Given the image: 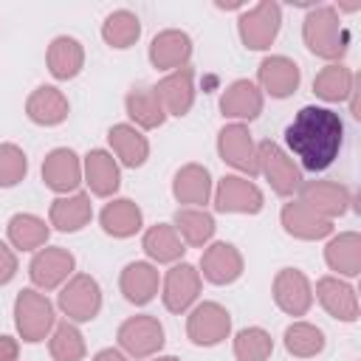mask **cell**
<instances>
[{
  "mask_svg": "<svg viewBox=\"0 0 361 361\" xmlns=\"http://www.w3.org/2000/svg\"><path fill=\"white\" fill-rule=\"evenodd\" d=\"M274 353V341L262 327H245L234 336L237 361H268Z\"/></svg>",
  "mask_w": 361,
  "mask_h": 361,
  "instance_id": "cell-39",
  "label": "cell"
},
{
  "mask_svg": "<svg viewBox=\"0 0 361 361\" xmlns=\"http://www.w3.org/2000/svg\"><path fill=\"white\" fill-rule=\"evenodd\" d=\"M155 96L164 107V113H172V116H186L192 102H195V85H192V68H178L172 71L166 79H161L155 87Z\"/></svg>",
  "mask_w": 361,
  "mask_h": 361,
  "instance_id": "cell-15",
  "label": "cell"
},
{
  "mask_svg": "<svg viewBox=\"0 0 361 361\" xmlns=\"http://www.w3.org/2000/svg\"><path fill=\"white\" fill-rule=\"evenodd\" d=\"M85 180H87L93 195H99V197L113 195L118 189V183H121L116 158L110 152H104V149L87 152V158H85Z\"/></svg>",
  "mask_w": 361,
  "mask_h": 361,
  "instance_id": "cell-24",
  "label": "cell"
},
{
  "mask_svg": "<svg viewBox=\"0 0 361 361\" xmlns=\"http://www.w3.org/2000/svg\"><path fill=\"white\" fill-rule=\"evenodd\" d=\"M214 209L217 212H240V214H257L262 209V192L248 180L237 175H226L217 183L214 192Z\"/></svg>",
  "mask_w": 361,
  "mask_h": 361,
  "instance_id": "cell-11",
  "label": "cell"
},
{
  "mask_svg": "<svg viewBox=\"0 0 361 361\" xmlns=\"http://www.w3.org/2000/svg\"><path fill=\"white\" fill-rule=\"evenodd\" d=\"M90 197L85 192H73L71 197H56L51 203V226L59 231H79L90 220Z\"/></svg>",
  "mask_w": 361,
  "mask_h": 361,
  "instance_id": "cell-28",
  "label": "cell"
},
{
  "mask_svg": "<svg viewBox=\"0 0 361 361\" xmlns=\"http://www.w3.org/2000/svg\"><path fill=\"white\" fill-rule=\"evenodd\" d=\"M71 271H73V254L65 248H42L34 254V259L28 265L31 282L42 290L56 288L62 279H68Z\"/></svg>",
  "mask_w": 361,
  "mask_h": 361,
  "instance_id": "cell-16",
  "label": "cell"
},
{
  "mask_svg": "<svg viewBox=\"0 0 361 361\" xmlns=\"http://www.w3.org/2000/svg\"><path fill=\"white\" fill-rule=\"evenodd\" d=\"M127 116L144 130L161 127L164 118H166V113H164V107H161V102H158L152 87H133L127 93Z\"/></svg>",
  "mask_w": 361,
  "mask_h": 361,
  "instance_id": "cell-32",
  "label": "cell"
},
{
  "mask_svg": "<svg viewBox=\"0 0 361 361\" xmlns=\"http://www.w3.org/2000/svg\"><path fill=\"white\" fill-rule=\"evenodd\" d=\"M152 361H180V358H175V355H164V358H152Z\"/></svg>",
  "mask_w": 361,
  "mask_h": 361,
  "instance_id": "cell-45",
  "label": "cell"
},
{
  "mask_svg": "<svg viewBox=\"0 0 361 361\" xmlns=\"http://www.w3.org/2000/svg\"><path fill=\"white\" fill-rule=\"evenodd\" d=\"M138 34H141V23H138V17H135L133 11H127V8L113 11V14L104 20V25H102V37H104V42L113 45V48H130V45L138 39Z\"/></svg>",
  "mask_w": 361,
  "mask_h": 361,
  "instance_id": "cell-36",
  "label": "cell"
},
{
  "mask_svg": "<svg viewBox=\"0 0 361 361\" xmlns=\"http://www.w3.org/2000/svg\"><path fill=\"white\" fill-rule=\"evenodd\" d=\"M42 180L54 192H73L82 183V166L76 152L68 147L51 149L42 161Z\"/></svg>",
  "mask_w": 361,
  "mask_h": 361,
  "instance_id": "cell-13",
  "label": "cell"
},
{
  "mask_svg": "<svg viewBox=\"0 0 361 361\" xmlns=\"http://www.w3.org/2000/svg\"><path fill=\"white\" fill-rule=\"evenodd\" d=\"M14 322H17L23 341H42L48 336V330L54 327V305L42 293L25 288L17 293Z\"/></svg>",
  "mask_w": 361,
  "mask_h": 361,
  "instance_id": "cell-3",
  "label": "cell"
},
{
  "mask_svg": "<svg viewBox=\"0 0 361 361\" xmlns=\"http://www.w3.org/2000/svg\"><path fill=\"white\" fill-rule=\"evenodd\" d=\"M299 200L307 209H313L316 214L330 220V217L347 212V206L353 203V195L347 186L333 183V180H307L299 186Z\"/></svg>",
  "mask_w": 361,
  "mask_h": 361,
  "instance_id": "cell-10",
  "label": "cell"
},
{
  "mask_svg": "<svg viewBox=\"0 0 361 361\" xmlns=\"http://www.w3.org/2000/svg\"><path fill=\"white\" fill-rule=\"evenodd\" d=\"M85 51L73 37H56L48 45V71L56 79H73L82 71Z\"/></svg>",
  "mask_w": 361,
  "mask_h": 361,
  "instance_id": "cell-29",
  "label": "cell"
},
{
  "mask_svg": "<svg viewBox=\"0 0 361 361\" xmlns=\"http://www.w3.org/2000/svg\"><path fill=\"white\" fill-rule=\"evenodd\" d=\"M324 259L333 271L344 276H355L361 271V237L355 231H344L333 237L324 248Z\"/></svg>",
  "mask_w": 361,
  "mask_h": 361,
  "instance_id": "cell-27",
  "label": "cell"
},
{
  "mask_svg": "<svg viewBox=\"0 0 361 361\" xmlns=\"http://www.w3.org/2000/svg\"><path fill=\"white\" fill-rule=\"evenodd\" d=\"M274 299L288 316H305L310 302H313V290H310L307 276L296 268H282L274 279Z\"/></svg>",
  "mask_w": 361,
  "mask_h": 361,
  "instance_id": "cell-12",
  "label": "cell"
},
{
  "mask_svg": "<svg viewBox=\"0 0 361 361\" xmlns=\"http://www.w3.org/2000/svg\"><path fill=\"white\" fill-rule=\"evenodd\" d=\"M121 293L133 305H147L158 293V271L149 262H130L121 271Z\"/></svg>",
  "mask_w": 361,
  "mask_h": 361,
  "instance_id": "cell-26",
  "label": "cell"
},
{
  "mask_svg": "<svg viewBox=\"0 0 361 361\" xmlns=\"http://www.w3.org/2000/svg\"><path fill=\"white\" fill-rule=\"evenodd\" d=\"M305 45L322 59H338L347 51V31L333 6H319L305 17L302 25Z\"/></svg>",
  "mask_w": 361,
  "mask_h": 361,
  "instance_id": "cell-2",
  "label": "cell"
},
{
  "mask_svg": "<svg viewBox=\"0 0 361 361\" xmlns=\"http://www.w3.org/2000/svg\"><path fill=\"white\" fill-rule=\"evenodd\" d=\"M48 350H51L54 361H82L85 358V338L71 322H59L54 336H51Z\"/></svg>",
  "mask_w": 361,
  "mask_h": 361,
  "instance_id": "cell-40",
  "label": "cell"
},
{
  "mask_svg": "<svg viewBox=\"0 0 361 361\" xmlns=\"http://www.w3.org/2000/svg\"><path fill=\"white\" fill-rule=\"evenodd\" d=\"M279 23H282V8L274 0H262L254 8H248L240 17V39L245 48L251 51H265L276 34H279Z\"/></svg>",
  "mask_w": 361,
  "mask_h": 361,
  "instance_id": "cell-4",
  "label": "cell"
},
{
  "mask_svg": "<svg viewBox=\"0 0 361 361\" xmlns=\"http://www.w3.org/2000/svg\"><path fill=\"white\" fill-rule=\"evenodd\" d=\"M141 245H144V251L155 262H175L186 251L183 243H180V237H178V231H175V226H166V223H158V226L147 228Z\"/></svg>",
  "mask_w": 361,
  "mask_h": 361,
  "instance_id": "cell-33",
  "label": "cell"
},
{
  "mask_svg": "<svg viewBox=\"0 0 361 361\" xmlns=\"http://www.w3.org/2000/svg\"><path fill=\"white\" fill-rule=\"evenodd\" d=\"M17 353H20L17 341L11 336H0V361H14Z\"/></svg>",
  "mask_w": 361,
  "mask_h": 361,
  "instance_id": "cell-43",
  "label": "cell"
},
{
  "mask_svg": "<svg viewBox=\"0 0 361 361\" xmlns=\"http://www.w3.org/2000/svg\"><path fill=\"white\" fill-rule=\"evenodd\" d=\"M257 164H259V172L268 178V183L276 195L288 197L302 186V169L282 152L279 144L262 141L257 147Z\"/></svg>",
  "mask_w": 361,
  "mask_h": 361,
  "instance_id": "cell-5",
  "label": "cell"
},
{
  "mask_svg": "<svg viewBox=\"0 0 361 361\" xmlns=\"http://www.w3.org/2000/svg\"><path fill=\"white\" fill-rule=\"evenodd\" d=\"M200 293V271L195 265L180 262L175 265L164 279V305L172 313H183Z\"/></svg>",
  "mask_w": 361,
  "mask_h": 361,
  "instance_id": "cell-14",
  "label": "cell"
},
{
  "mask_svg": "<svg viewBox=\"0 0 361 361\" xmlns=\"http://www.w3.org/2000/svg\"><path fill=\"white\" fill-rule=\"evenodd\" d=\"M172 192L178 197V203H189V206H203L209 203V195H212V178H209V169L200 166V164H186L175 172V180H172Z\"/></svg>",
  "mask_w": 361,
  "mask_h": 361,
  "instance_id": "cell-23",
  "label": "cell"
},
{
  "mask_svg": "<svg viewBox=\"0 0 361 361\" xmlns=\"http://www.w3.org/2000/svg\"><path fill=\"white\" fill-rule=\"evenodd\" d=\"M14 274H17V257L6 243H0V285H6Z\"/></svg>",
  "mask_w": 361,
  "mask_h": 361,
  "instance_id": "cell-42",
  "label": "cell"
},
{
  "mask_svg": "<svg viewBox=\"0 0 361 361\" xmlns=\"http://www.w3.org/2000/svg\"><path fill=\"white\" fill-rule=\"evenodd\" d=\"M220 110L228 118H257L262 113V93L254 82L237 79L220 96Z\"/></svg>",
  "mask_w": 361,
  "mask_h": 361,
  "instance_id": "cell-22",
  "label": "cell"
},
{
  "mask_svg": "<svg viewBox=\"0 0 361 361\" xmlns=\"http://www.w3.org/2000/svg\"><path fill=\"white\" fill-rule=\"evenodd\" d=\"M189 56H192V39L178 28L161 31L149 45V62L158 71H178L186 65Z\"/></svg>",
  "mask_w": 361,
  "mask_h": 361,
  "instance_id": "cell-17",
  "label": "cell"
},
{
  "mask_svg": "<svg viewBox=\"0 0 361 361\" xmlns=\"http://www.w3.org/2000/svg\"><path fill=\"white\" fill-rule=\"evenodd\" d=\"M99 220H102V228L107 234H113V237H130V234H135L141 228V220L144 217H141V209L133 200L121 197V200L107 203L102 209Z\"/></svg>",
  "mask_w": 361,
  "mask_h": 361,
  "instance_id": "cell-31",
  "label": "cell"
},
{
  "mask_svg": "<svg viewBox=\"0 0 361 361\" xmlns=\"http://www.w3.org/2000/svg\"><path fill=\"white\" fill-rule=\"evenodd\" d=\"M175 231H180V237L189 245H203L214 234V220L203 209H178L175 212Z\"/></svg>",
  "mask_w": 361,
  "mask_h": 361,
  "instance_id": "cell-35",
  "label": "cell"
},
{
  "mask_svg": "<svg viewBox=\"0 0 361 361\" xmlns=\"http://www.w3.org/2000/svg\"><path fill=\"white\" fill-rule=\"evenodd\" d=\"M228 330H231V316L217 302L197 305L186 319V336L200 347H212V344L223 341L228 336Z\"/></svg>",
  "mask_w": 361,
  "mask_h": 361,
  "instance_id": "cell-7",
  "label": "cell"
},
{
  "mask_svg": "<svg viewBox=\"0 0 361 361\" xmlns=\"http://www.w3.org/2000/svg\"><path fill=\"white\" fill-rule=\"evenodd\" d=\"M59 307L73 322H90L96 319L102 307V290L99 282L87 274H76L62 290H59Z\"/></svg>",
  "mask_w": 361,
  "mask_h": 361,
  "instance_id": "cell-6",
  "label": "cell"
},
{
  "mask_svg": "<svg viewBox=\"0 0 361 361\" xmlns=\"http://www.w3.org/2000/svg\"><path fill=\"white\" fill-rule=\"evenodd\" d=\"M341 141H344V124H341L338 113H333L327 107H316V104L302 107L285 130L288 149L310 172L327 169L338 158Z\"/></svg>",
  "mask_w": 361,
  "mask_h": 361,
  "instance_id": "cell-1",
  "label": "cell"
},
{
  "mask_svg": "<svg viewBox=\"0 0 361 361\" xmlns=\"http://www.w3.org/2000/svg\"><path fill=\"white\" fill-rule=\"evenodd\" d=\"M257 76H259V85H262L274 99L290 96V93L299 87V79H302L299 65H296L293 59H288V56H265V59L259 62Z\"/></svg>",
  "mask_w": 361,
  "mask_h": 361,
  "instance_id": "cell-19",
  "label": "cell"
},
{
  "mask_svg": "<svg viewBox=\"0 0 361 361\" xmlns=\"http://www.w3.org/2000/svg\"><path fill=\"white\" fill-rule=\"evenodd\" d=\"M107 141H110L113 152L121 158L124 166H141V164L147 161L149 144H147V138H144L135 127H130V124H116V127H110Z\"/></svg>",
  "mask_w": 361,
  "mask_h": 361,
  "instance_id": "cell-30",
  "label": "cell"
},
{
  "mask_svg": "<svg viewBox=\"0 0 361 361\" xmlns=\"http://www.w3.org/2000/svg\"><path fill=\"white\" fill-rule=\"evenodd\" d=\"M116 338L133 358H147L164 347V327L155 316H133L121 322Z\"/></svg>",
  "mask_w": 361,
  "mask_h": 361,
  "instance_id": "cell-8",
  "label": "cell"
},
{
  "mask_svg": "<svg viewBox=\"0 0 361 361\" xmlns=\"http://www.w3.org/2000/svg\"><path fill=\"white\" fill-rule=\"evenodd\" d=\"M93 361H127V358H124L118 350H113V347H110V350H102V353H96V358H93Z\"/></svg>",
  "mask_w": 361,
  "mask_h": 361,
  "instance_id": "cell-44",
  "label": "cell"
},
{
  "mask_svg": "<svg viewBox=\"0 0 361 361\" xmlns=\"http://www.w3.org/2000/svg\"><path fill=\"white\" fill-rule=\"evenodd\" d=\"M285 350L296 358H310L324 350V333L307 322H293L285 330Z\"/></svg>",
  "mask_w": 361,
  "mask_h": 361,
  "instance_id": "cell-38",
  "label": "cell"
},
{
  "mask_svg": "<svg viewBox=\"0 0 361 361\" xmlns=\"http://www.w3.org/2000/svg\"><path fill=\"white\" fill-rule=\"evenodd\" d=\"M353 82H355V76L350 73V68H344V65H327V68H322L316 73L313 93L319 99H324V102H341V99L350 96Z\"/></svg>",
  "mask_w": 361,
  "mask_h": 361,
  "instance_id": "cell-34",
  "label": "cell"
},
{
  "mask_svg": "<svg viewBox=\"0 0 361 361\" xmlns=\"http://www.w3.org/2000/svg\"><path fill=\"white\" fill-rule=\"evenodd\" d=\"M217 152L226 164H231L234 169H243L248 175L259 172L257 164V147L251 141V133L245 124H226L217 135Z\"/></svg>",
  "mask_w": 361,
  "mask_h": 361,
  "instance_id": "cell-9",
  "label": "cell"
},
{
  "mask_svg": "<svg viewBox=\"0 0 361 361\" xmlns=\"http://www.w3.org/2000/svg\"><path fill=\"white\" fill-rule=\"evenodd\" d=\"M200 268L212 285H228L243 274V257L231 243H214L203 251Z\"/></svg>",
  "mask_w": 361,
  "mask_h": 361,
  "instance_id": "cell-18",
  "label": "cell"
},
{
  "mask_svg": "<svg viewBox=\"0 0 361 361\" xmlns=\"http://www.w3.org/2000/svg\"><path fill=\"white\" fill-rule=\"evenodd\" d=\"M8 240H11V245H17L23 251L39 248L48 240V226H45V220H39L34 214H14L8 220Z\"/></svg>",
  "mask_w": 361,
  "mask_h": 361,
  "instance_id": "cell-37",
  "label": "cell"
},
{
  "mask_svg": "<svg viewBox=\"0 0 361 361\" xmlns=\"http://www.w3.org/2000/svg\"><path fill=\"white\" fill-rule=\"evenodd\" d=\"M28 172V161L25 152L17 144H0V186L8 189L14 183H20Z\"/></svg>",
  "mask_w": 361,
  "mask_h": 361,
  "instance_id": "cell-41",
  "label": "cell"
},
{
  "mask_svg": "<svg viewBox=\"0 0 361 361\" xmlns=\"http://www.w3.org/2000/svg\"><path fill=\"white\" fill-rule=\"evenodd\" d=\"M282 226L288 234H293L299 240H322L333 231V223L327 217L316 214L313 209H307L302 200L282 206Z\"/></svg>",
  "mask_w": 361,
  "mask_h": 361,
  "instance_id": "cell-21",
  "label": "cell"
},
{
  "mask_svg": "<svg viewBox=\"0 0 361 361\" xmlns=\"http://www.w3.org/2000/svg\"><path fill=\"white\" fill-rule=\"evenodd\" d=\"M316 296L322 302V307L341 319V322H355L358 319V299H355V290L341 282L338 276H322L316 282Z\"/></svg>",
  "mask_w": 361,
  "mask_h": 361,
  "instance_id": "cell-20",
  "label": "cell"
},
{
  "mask_svg": "<svg viewBox=\"0 0 361 361\" xmlns=\"http://www.w3.org/2000/svg\"><path fill=\"white\" fill-rule=\"evenodd\" d=\"M25 113H28V118H31L34 124L51 127V124H59V121L68 118V99H65L56 87L45 85V87H37V90L28 96Z\"/></svg>",
  "mask_w": 361,
  "mask_h": 361,
  "instance_id": "cell-25",
  "label": "cell"
}]
</instances>
